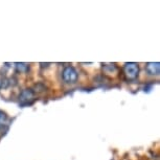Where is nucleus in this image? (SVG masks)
<instances>
[{
    "instance_id": "2",
    "label": "nucleus",
    "mask_w": 160,
    "mask_h": 160,
    "mask_svg": "<svg viewBox=\"0 0 160 160\" xmlns=\"http://www.w3.org/2000/svg\"><path fill=\"white\" fill-rule=\"evenodd\" d=\"M62 78L63 81L67 84H74L78 81V72L74 67L67 66V67L64 68V70L62 72Z\"/></svg>"
},
{
    "instance_id": "5",
    "label": "nucleus",
    "mask_w": 160,
    "mask_h": 160,
    "mask_svg": "<svg viewBox=\"0 0 160 160\" xmlns=\"http://www.w3.org/2000/svg\"><path fill=\"white\" fill-rule=\"evenodd\" d=\"M15 67H16V70L18 72H21V73H26V72L29 71V64H28V63L17 62L15 63Z\"/></svg>"
},
{
    "instance_id": "8",
    "label": "nucleus",
    "mask_w": 160,
    "mask_h": 160,
    "mask_svg": "<svg viewBox=\"0 0 160 160\" xmlns=\"http://www.w3.org/2000/svg\"><path fill=\"white\" fill-rule=\"evenodd\" d=\"M5 118V114L2 112L1 110H0V122H1L2 119H4Z\"/></svg>"
},
{
    "instance_id": "3",
    "label": "nucleus",
    "mask_w": 160,
    "mask_h": 160,
    "mask_svg": "<svg viewBox=\"0 0 160 160\" xmlns=\"http://www.w3.org/2000/svg\"><path fill=\"white\" fill-rule=\"evenodd\" d=\"M21 105H31L35 101V92L32 89H23L19 95Z\"/></svg>"
},
{
    "instance_id": "6",
    "label": "nucleus",
    "mask_w": 160,
    "mask_h": 160,
    "mask_svg": "<svg viewBox=\"0 0 160 160\" xmlns=\"http://www.w3.org/2000/svg\"><path fill=\"white\" fill-rule=\"evenodd\" d=\"M102 69H104L105 73H114L117 71V67L115 64H105L102 65Z\"/></svg>"
},
{
    "instance_id": "1",
    "label": "nucleus",
    "mask_w": 160,
    "mask_h": 160,
    "mask_svg": "<svg viewBox=\"0 0 160 160\" xmlns=\"http://www.w3.org/2000/svg\"><path fill=\"white\" fill-rule=\"evenodd\" d=\"M123 74L128 81H134L139 74V65L134 62H129L123 65Z\"/></svg>"
},
{
    "instance_id": "4",
    "label": "nucleus",
    "mask_w": 160,
    "mask_h": 160,
    "mask_svg": "<svg viewBox=\"0 0 160 160\" xmlns=\"http://www.w3.org/2000/svg\"><path fill=\"white\" fill-rule=\"evenodd\" d=\"M146 71L150 75H158L160 72V63L159 62H149L146 65Z\"/></svg>"
},
{
    "instance_id": "7",
    "label": "nucleus",
    "mask_w": 160,
    "mask_h": 160,
    "mask_svg": "<svg viewBox=\"0 0 160 160\" xmlns=\"http://www.w3.org/2000/svg\"><path fill=\"white\" fill-rule=\"evenodd\" d=\"M8 84H10V83H8V78H2V80L0 81V87H1V88H2V87H3V88H7Z\"/></svg>"
}]
</instances>
